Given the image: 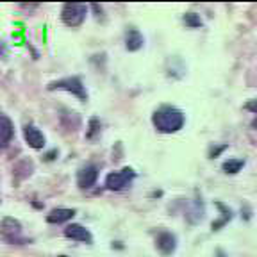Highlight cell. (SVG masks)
<instances>
[{
  "label": "cell",
  "instance_id": "1",
  "mask_svg": "<svg viewBox=\"0 0 257 257\" xmlns=\"http://www.w3.org/2000/svg\"><path fill=\"white\" fill-rule=\"evenodd\" d=\"M152 123L156 125V128L159 133L173 134L177 131H181L182 125H184V114L179 109L165 105V107H159L154 112Z\"/></svg>",
  "mask_w": 257,
  "mask_h": 257
},
{
  "label": "cell",
  "instance_id": "5",
  "mask_svg": "<svg viewBox=\"0 0 257 257\" xmlns=\"http://www.w3.org/2000/svg\"><path fill=\"white\" fill-rule=\"evenodd\" d=\"M0 232L4 234V237L8 241H20L22 239V225L15 218H4L2 225H0Z\"/></svg>",
  "mask_w": 257,
  "mask_h": 257
},
{
  "label": "cell",
  "instance_id": "6",
  "mask_svg": "<svg viewBox=\"0 0 257 257\" xmlns=\"http://www.w3.org/2000/svg\"><path fill=\"white\" fill-rule=\"evenodd\" d=\"M64 236L70 237V239H73V241H80V243H91L93 241L89 230L84 229L82 225H77V223L68 225V227L64 229Z\"/></svg>",
  "mask_w": 257,
  "mask_h": 257
},
{
  "label": "cell",
  "instance_id": "16",
  "mask_svg": "<svg viewBox=\"0 0 257 257\" xmlns=\"http://www.w3.org/2000/svg\"><path fill=\"white\" fill-rule=\"evenodd\" d=\"M214 257H225L223 250H216V255H214Z\"/></svg>",
  "mask_w": 257,
  "mask_h": 257
},
{
  "label": "cell",
  "instance_id": "15",
  "mask_svg": "<svg viewBox=\"0 0 257 257\" xmlns=\"http://www.w3.org/2000/svg\"><path fill=\"white\" fill-rule=\"evenodd\" d=\"M89 127H91V131L88 133V138H93V134H95L96 131L100 128V125H98V120H96V118H93V120L89 121Z\"/></svg>",
  "mask_w": 257,
  "mask_h": 257
},
{
  "label": "cell",
  "instance_id": "11",
  "mask_svg": "<svg viewBox=\"0 0 257 257\" xmlns=\"http://www.w3.org/2000/svg\"><path fill=\"white\" fill-rule=\"evenodd\" d=\"M75 216V211L73 209H54V211H50L47 216V221L48 223H64V221L72 220V218Z\"/></svg>",
  "mask_w": 257,
  "mask_h": 257
},
{
  "label": "cell",
  "instance_id": "3",
  "mask_svg": "<svg viewBox=\"0 0 257 257\" xmlns=\"http://www.w3.org/2000/svg\"><path fill=\"white\" fill-rule=\"evenodd\" d=\"M48 89H61V91H68L72 95H75L80 100H86L88 98V93H86L84 86L80 82V79L77 77H68V79H61V80H54L48 84Z\"/></svg>",
  "mask_w": 257,
  "mask_h": 257
},
{
  "label": "cell",
  "instance_id": "2",
  "mask_svg": "<svg viewBox=\"0 0 257 257\" xmlns=\"http://www.w3.org/2000/svg\"><path fill=\"white\" fill-rule=\"evenodd\" d=\"M86 13H88L86 4H72L70 2V4H64L61 9V18L68 27H79L86 20Z\"/></svg>",
  "mask_w": 257,
  "mask_h": 257
},
{
  "label": "cell",
  "instance_id": "4",
  "mask_svg": "<svg viewBox=\"0 0 257 257\" xmlns=\"http://www.w3.org/2000/svg\"><path fill=\"white\" fill-rule=\"evenodd\" d=\"M134 179V172L131 168H123L120 172H112L105 177V186L109 189H121Z\"/></svg>",
  "mask_w": 257,
  "mask_h": 257
},
{
  "label": "cell",
  "instance_id": "12",
  "mask_svg": "<svg viewBox=\"0 0 257 257\" xmlns=\"http://www.w3.org/2000/svg\"><path fill=\"white\" fill-rule=\"evenodd\" d=\"M125 47H127V50H131V52H136V50H140V48L143 47V36H141L136 29H131V31L127 32Z\"/></svg>",
  "mask_w": 257,
  "mask_h": 257
},
{
  "label": "cell",
  "instance_id": "10",
  "mask_svg": "<svg viewBox=\"0 0 257 257\" xmlns=\"http://www.w3.org/2000/svg\"><path fill=\"white\" fill-rule=\"evenodd\" d=\"M175 246H177V243H175V236H173V234L161 232L159 236H157V248L165 253V255H170V253L175 250Z\"/></svg>",
  "mask_w": 257,
  "mask_h": 257
},
{
  "label": "cell",
  "instance_id": "13",
  "mask_svg": "<svg viewBox=\"0 0 257 257\" xmlns=\"http://www.w3.org/2000/svg\"><path fill=\"white\" fill-rule=\"evenodd\" d=\"M243 161L241 159H229V161H225L223 163V172L227 173H237L241 168H243Z\"/></svg>",
  "mask_w": 257,
  "mask_h": 257
},
{
  "label": "cell",
  "instance_id": "14",
  "mask_svg": "<svg viewBox=\"0 0 257 257\" xmlns=\"http://www.w3.org/2000/svg\"><path fill=\"white\" fill-rule=\"evenodd\" d=\"M184 22L189 25V27H200V25H202L200 18H198L197 15H193V13H189V15L184 16Z\"/></svg>",
  "mask_w": 257,
  "mask_h": 257
},
{
  "label": "cell",
  "instance_id": "7",
  "mask_svg": "<svg viewBox=\"0 0 257 257\" xmlns=\"http://www.w3.org/2000/svg\"><path fill=\"white\" fill-rule=\"evenodd\" d=\"M24 138L25 141H27V145L31 147V149H43L45 147V136L41 134L40 128L32 127V125H27V127L24 128Z\"/></svg>",
  "mask_w": 257,
  "mask_h": 257
},
{
  "label": "cell",
  "instance_id": "9",
  "mask_svg": "<svg viewBox=\"0 0 257 257\" xmlns=\"http://www.w3.org/2000/svg\"><path fill=\"white\" fill-rule=\"evenodd\" d=\"M13 134H15V128L9 118L0 116V149H6L13 140Z\"/></svg>",
  "mask_w": 257,
  "mask_h": 257
},
{
  "label": "cell",
  "instance_id": "8",
  "mask_svg": "<svg viewBox=\"0 0 257 257\" xmlns=\"http://www.w3.org/2000/svg\"><path fill=\"white\" fill-rule=\"evenodd\" d=\"M96 177H98V170L95 166H86L77 175V182H79V186L82 189H88L96 182Z\"/></svg>",
  "mask_w": 257,
  "mask_h": 257
}]
</instances>
